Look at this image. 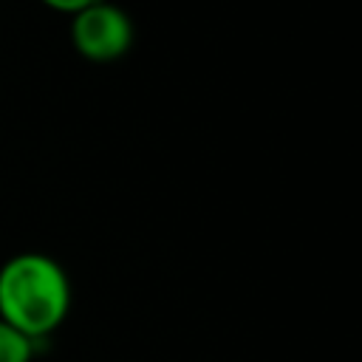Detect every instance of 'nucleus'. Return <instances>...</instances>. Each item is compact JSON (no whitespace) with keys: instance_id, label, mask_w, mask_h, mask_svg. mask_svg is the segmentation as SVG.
<instances>
[{"instance_id":"3","label":"nucleus","mask_w":362,"mask_h":362,"mask_svg":"<svg viewBox=\"0 0 362 362\" xmlns=\"http://www.w3.org/2000/svg\"><path fill=\"white\" fill-rule=\"evenodd\" d=\"M34 342L31 337H25L20 328H14L11 322L0 320V362H31L34 356Z\"/></svg>"},{"instance_id":"4","label":"nucleus","mask_w":362,"mask_h":362,"mask_svg":"<svg viewBox=\"0 0 362 362\" xmlns=\"http://www.w3.org/2000/svg\"><path fill=\"white\" fill-rule=\"evenodd\" d=\"M45 6H51V8H57V11H71V14H76L79 8H85V6H90V3H96V0H42Z\"/></svg>"},{"instance_id":"1","label":"nucleus","mask_w":362,"mask_h":362,"mask_svg":"<svg viewBox=\"0 0 362 362\" xmlns=\"http://www.w3.org/2000/svg\"><path fill=\"white\" fill-rule=\"evenodd\" d=\"M71 311L68 272L42 252H20L0 266V320L40 339Z\"/></svg>"},{"instance_id":"2","label":"nucleus","mask_w":362,"mask_h":362,"mask_svg":"<svg viewBox=\"0 0 362 362\" xmlns=\"http://www.w3.org/2000/svg\"><path fill=\"white\" fill-rule=\"evenodd\" d=\"M71 37L76 51L93 62H110L122 57L133 42V25L127 14L107 3H90L74 14Z\"/></svg>"}]
</instances>
